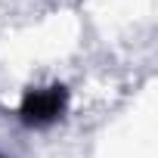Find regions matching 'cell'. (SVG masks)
Masks as SVG:
<instances>
[{"instance_id": "1", "label": "cell", "mask_w": 158, "mask_h": 158, "mask_svg": "<svg viewBox=\"0 0 158 158\" xmlns=\"http://www.w3.org/2000/svg\"><path fill=\"white\" fill-rule=\"evenodd\" d=\"M68 109V90L62 84H50V87H31L25 90L22 102H19V118L25 127H47L53 121H59Z\"/></svg>"}, {"instance_id": "2", "label": "cell", "mask_w": 158, "mask_h": 158, "mask_svg": "<svg viewBox=\"0 0 158 158\" xmlns=\"http://www.w3.org/2000/svg\"><path fill=\"white\" fill-rule=\"evenodd\" d=\"M0 158H3V155H0Z\"/></svg>"}]
</instances>
